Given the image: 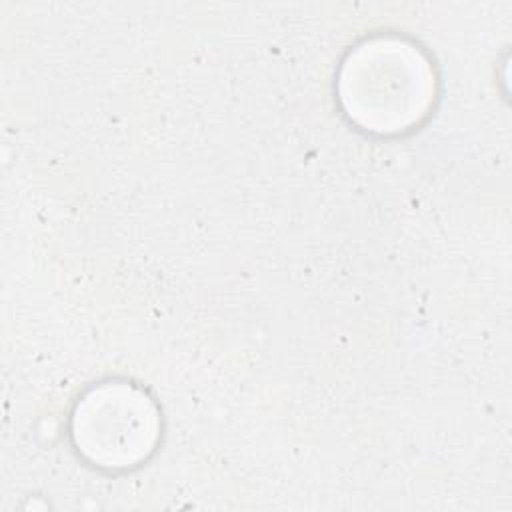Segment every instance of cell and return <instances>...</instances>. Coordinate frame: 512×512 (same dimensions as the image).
<instances>
[{"label":"cell","mask_w":512,"mask_h":512,"mask_svg":"<svg viewBox=\"0 0 512 512\" xmlns=\"http://www.w3.org/2000/svg\"><path fill=\"white\" fill-rule=\"evenodd\" d=\"M370 64L356 54L344 62L346 74L340 80H354V88H342V102H352L370 92V100L358 106L350 116L366 130L382 134L402 132L426 114L434 100V76L430 62L412 44H372Z\"/></svg>","instance_id":"obj_1"},{"label":"cell","mask_w":512,"mask_h":512,"mask_svg":"<svg viewBox=\"0 0 512 512\" xmlns=\"http://www.w3.org/2000/svg\"><path fill=\"white\" fill-rule=\"evenodd\" d=\"M72 434L96 466L132 468L154 450L158 414L138 388L102 386L78 404Z\"/></svg>","instance_id":"obj_2"}]
</instances>
